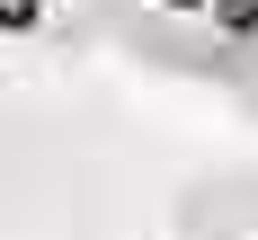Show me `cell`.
<instances>
[{
  "mask_svg": "<svg viewBox=\"0 0 258 240\" xmlns=\"http://www.w3.org/2000/svg\"><path fill=\"white\" fill-rule=\"evenodd\" d=\"M116 45H125L134 62H152V71L223 80V89H232V62H240V45H232V36H223V27L205 18V9H160V0L125 9V27H116Z\"/></svg>",
  "mask_w": 258,
  "mask_h": 240,
  "instance_id": "1",
  "label": "cell"
},
{
  "mask_svg": "<svg viewBox=\"0 0 258 240\" xmlns=\"http://www.w3.org/2000/svg\"><path fill=\"white\" fill-rule=\"evenodd\" d=\"M178 240H258V169H214L178 196Z\"/></svg>",
  "mask_w": 258,
  "mask_h": 240,
  "instance_id": "2",
  "label": "cell"
},
{
  "mask_svg": "<svg viewBox=\"0 0 258 240\" xmlns=\"http://www.w3.org/2000/svg\"><path fill=\"white\" fill-rule=\"evenodd\" d=\"M125 27V0H45V53H80Z\"/></svg>",
  "mask_w": 258,
  "mask_h": 240,
  "instance_id": "3",
  "label": "cell"
},
{
  "mask_svg": "<svg viewBox=\"0 0 258 240\" xmlns=\"http://www.w3.org/2000/svg\"><path fill=\"white\" fill-rule=\"evenodd\" d=\"M232 98L258 116V45H240V62H232Z\"/></svg>",
  "mask_w": 258,
  "mask_h": 240,
  "instance_id": "4",
  "label": "cell"
}]
</instances>
